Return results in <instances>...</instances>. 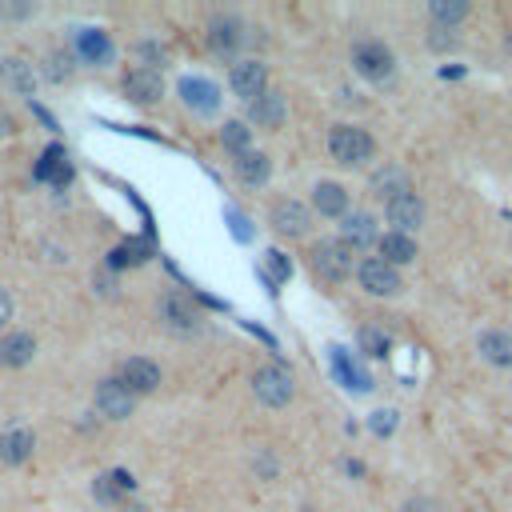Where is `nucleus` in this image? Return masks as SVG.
I'll return each mask as SVG.
<instances>
[{
	"instance_id": "f8f14e48",
	"label": "nucleus",
	"mask_w": 512,
	"mask_h": 512,
	"mask_svg": "<svg viewBox=\"0 0 512 512\" xmlns=\"http://www.w3.org/2000/svg\"><path fill=\"white\" fill-rule=\"evenodd\" d=\"M228 84H232V92L240 100L252 104V100H260L268 92V68L260 60H236L232 72H228Z\"/></svg>"
},
{
	"instance_id": "72a5a7b5",
	"label": "nucleus",
	"mask_w": 512,
	"mask_h": 512,
	"mask_svg": "<svg viewBox=\"0 0 512 512\" xmlns=\"http://www.w3.org/2000/svg\"><path fill=\"white\" fill-rule=\"evenodd\" d=\"M136 56L144 60V68H156V72H160V64H164V48H160V44H136Z\"/></svg>"
},
{
	"instance_id": "ea45409f",
	"label": "nucleus",
	"mask_w": 512,
	"mask_h": 512,
	"mask_svg": "<svg viewBox=\"0 0 512 512\" xmlns=\"http://www.w3.org/2000/svg\"><path fill=\"white\" fill-rule=\"evenodd\" d=\"M228 220H232V232H236V236H244V240L252 236V228H248V220H244V216H236V212H232Z\"/></svg>"
},
{
	"instance_id": "5701e85b",
	"label": "nucleus",
	"mask_w": 512,
	"mask_h": 512,
	"mask_svg": "<svg viewBox=\"0 0 512 512\" xmlns=\"http://www.w3.org/2000/svg\"><path fill=\"white\" fill-rule=\"evenodd\" d=\"M160 316H164V324H168L172 332H196V324H200L196 308H192L184 296H168V300L160 304Z\"/></svg>"
},
{
	"instance_id": "bb28decb",
	"label": "nucleus",
	"mask_w": 512,
	"mask_h": 512,
	"mask_svg": "<svg viewBox=\"0 0 512 512\" xmlns=\"http://www.w3.org/2000/svg\"><path fill=\"white\" fill-rule=\"evenodd\" d=\"M0 80H4L8 88H16L20 96H32V92H36V76H32V68H28L24 60H16V56L0 60Z\"/></svg>"
},
{
	"instance_id": "412c9836",
	"label": "nucleus",
	"mask_w": 512,
	"mask_h": 512,
	"mask_svg": "<svg viewBox=\"0 0 512 512\" xmlns=\"http://www.w3.org/2000/svg\"><path fill=\"white\" fill-rule=\"evenodd\" d=\"M36 356V336L32 332H8L4 340H0V364L4 368H24L28 360Z\"/></svg>"
},
{
	"instance_id": "1a4fd4ad",
	"label": "nucleus",
	"mask_w": 512,
	"mask_h": 512,
	"mask_svg": "<svg viewBox=\"0 0 512 512\" xmlns=\"http://www.w3.org/2000/svg\"><path fill=\"white\" fill-rule=\"evenodd\" d=\"M368 192H372V200H380V204L388 208L392 200L416 192V188H412V172L400 168V164H380V168L368 176Z\"/></svg>"
},
{
	"instance_id": "2eb2a0df",
	"label": "nucleus",
	"mask_w": 512,
	"mask_h": 512,
	"mask_svg": "<svg viewBox=\"0 0 512 512\" xmlns=\"http://www.w3.org/2000/svg\"><path fill=\"white\" fill-rule=\"evenodd\" d=\"M176 92H180V100H184L196 116H212V112L220 108V88H216L212 80H204V76H184V80L176 84Z\"/></svg>"
},
{
	"instance_id": "4be33fe9",
	"label": "nucleus",
	"mask_w": 512,
	"mask_h": 512,
	"mask_svg": "<svg viewBox=\"0 0 512 512\" xmlns=\"http://www.w3.org/2000/svg\"><path fill=\"white\" fill-rule=\"evenodd\" d=\"M248 116H252V124H260V128H280L284 124V116H288V104H284V96L280 92H264L260 100H252L248 104Z\"/></svg>"
},
{
	"instance_id": "9d476101",
	"label": "nucleus",
	"mask_w": 512,
	"mask_h": 512,
	"mask_svg": "<svg viewBox=\"0 0 512 512\" xmlns=\"http://www.w3.org/2000/svg\"><path fill=\"white\" fill-rule=\"evenodd\" d=\"M120 92H124L132 104H156V100L164 96V76H160L156 68L136 64V68H128V72L120 76Z\"/></svg>"
},
{
	"instance_id": "9b49d317",
	"label": "nucleus",
	"mask_w": 512,
	"mask_h": 512,
	"mask_svg": "<svg viewBox=\"0 0 512 512\" xmlns=\"http://www.w3.org/2000/svg\"><path fill=\"white\" fill-rule=\"evenodd\" d=\"M272 228L284 240H304L312 228V208H304V200H276L272 204Z\"/></svg>"
},
{
	"instance_id": "b1692460",
	"label": "nucleus",
	"mask_w": 512,
	"mask_h": 512,
	"mask_svg": "<svg viewBox=\"0 0 512 512\" xmlns=\"http://www.w3.org/2000/svg\"><path fill=\"white\" fill-rule=\"evenodd\" d=\"M236 176H240V184H268V176H272V156L268 152H260V148H252L248 156H240L236 160Z\"/></svg>"
},
{
	"instance_id": "6e6552de",
	"label": "nucleus",
	"mask_w": 512,
	"mask_h": 512,
	"mask_svg": "<svg viewBox=\"0 0 512 512\" xmlns=\"http://www.w3.org/2000/svg\"><path fill=\"white\" fill-rule=\"evenodd\" d=\"M72 56H76V64L104 68V64H112L116 44H112V36L100 32V28H76V32H72Z\"/></svg>"
},
{
	"instance_id": "a878e982",
	"label": "nucleus",
	"mask_w": 512,
	"mask_h": 512,
	"mask_svg": "<svg viewBox=\"0 0 512 512\" xmlns=\"http://www.w3.org/2000/svg\"><path fill=\"white\" fill-rule=\"evenodd\" d=\"M468 12H472L468 0H432V4H428V20H432V28H456V24L468 20Z\"/></svg>"
},
{
	"instance_id": "423d86ee",
	"label": "nucleus",
	"mask_w": 512,
	"mask_h": 512,
	"mask_svg": "<svg viewBox=\"0 0 512 512\" xmlns=\"http://www.w3.org/2000/svg\"><path fill=\"white\" fill-rule=\"evenodd\" d=\"M356 280H360V288H364L368 296H396V292L404 288L400 268L388 264L384 256H364V260L356 264Z\"/></svg>"
},
{
	"instance_id": "4468645a",
	"label": "nucleus",
	"mask_w": 512,
	"mask_h": 512,
	"mask_svg": "<svg viewBox=\"0 0 512 512\" xmlns=\"http://www.w3.org/2000/svg\"><path fill=\"white\" fill-rule=\"evenodd\" d=\"M380 228H376V216L364 208V212H348L344 220H340V240L352 248V252H364V248H372V244H380Z\"/></svg>"
},
{
	"instance_id": "39448f33",
	"label": "nucleus",
	"mask_w": 512,
	"mask_h": 512,
	"mask_svg": "<svg viewBox=\"0 0 512 512\" xmlns=\"http://www.w3.org/2000/svg\"><path fill=\"white\" fill-rule=\"evenodd\" d=\"M248 32V24L236 16V12H216L208 24H204V44H208V52H216V56H236L240 48H244V36Z\"/></svg>"
},
{
	"instance_id": "c756f323",
	"label": "nucleus",
	"mask_w": 512,
	"mask_h": 512,
	"mask_svg": "<svg viewBox=\"0 0 512 512\" xmlns=\"http://www.w3.org/2000/svg\"><path fill=\"white\" fill-rule=\"evenodd\" d=\"M136 488V480L128 476V472H104L100 480H96V496L104 500V504H116L124 492H132Z\"/></svg>"
},
{
	"instance_id": "aec40b11",
	"label": "nucleus",
	"mask_w": 512,
	"mask_h": 512,
	"mask_svg": "<svg viewBox=\"0 0 512 512\" xmlns=\"http://www.w3.org/2000/svg\"><path fill=\"white\" fill-rule=\"evenodd\" d=\"M32 452H36V436H32L28 428H8V432H0V464L20 468V464L32 460Z\"/></svg>"
},
{
	"instance_id": "a19ab883",
	"label": "nucleus",
	"mask_w": 512,
	"mask_h": 512,
	"mask_svg": "<svg viewBox=\"0 0 512 512\" xmlns=\"http://www.w3.org/2000/svg\"><path fill=\"white\" fill-rule=\"evenodd\" d=\"M504 44H508V52H512V28H508V36H504Z\"/></svg>"
},
{
	"instance_id": "dca6fc26",
	"label": "nucleus",
	"mask_w": 512,
	"mask_h": 512,
	"mask_svg": "<svg viewBox=\"0 0 512 512\" xmlns=\"http://www.w3.org/2000/svg\"><path fill=\"white\" fill-rule=\"evenodd\" d=\"M312 208L320 212V216H328V220H344L352 208H348V188L344 184H336V180H316V188H312Z\"/></svg>"
},
{
	"instance_id": "ddd939ff",
	"label": "nucleus",
	"mask_w": 512,
	"mask_h": 512,
	"mask_svg": "<svg viewBox=\"0 0 512 512\" xmlns=\"http://www.w3.org/2000/svg\"><path fill=\"white\" fill-rule=\"evenodd\" d=\"M116 376H120V384H124L128 392H136V396H152V392L160 388V364L148 360V356H128Z\"/></svg>"
},
{
	"instance_id": "c85d7f7f",
	"label": "nucleus",
	"mask_w": 512,
	"mask_h": 512,
	"mask_svg": "<svg viewBox=\"0 0 512 512\" xmlns=\"http://www.w3.org/2000/svg\"><path fill=\"white\" fill-rule=\"evenodd\" d=\"M36 176L48 180V184H68V180H72V164L64 160L60 148H48V152L40 156V164H36Z\"/></svg>"
},
{
	"instance_id": "f03ea898",
	"label": "nucleus",
	"mask_w": 512,
	"mask_h": 512,
	"mask_svg": "<svg viewBox=\"0 0 512 512\" xmlns=\"http://www.w3.org/2000/svg\"><path fill=\"white\" fill-rule=\"evenodd\" d=\"M328 152H332L336 164L360 168V164H368L376 156V136L368 128H360V124H336L328 132Z\"/></svg>"
},
{
	"instance_id": "f3484780",
	"label": "nucleus",
	"mask_w": 512,
	"mask_h": 512,
	"mask_svg": "<svg viewBox=\"0 0 512 512\" xmlns=\"http://www.w3.org/2000/svg\"><path fill=\"white\" fill-rule=\"evenodd\" d=\"M384 216H388V224H392V232H416L420 224H424V216H428V208H424V200L412 192V196H400V200H392L388 208H384Z\"/></svg>"
},
{
	"instance_id": "58836bf2",
	"label": "nucleus",
	"mask_w": 512,
	"mask_h": 512,
	"mask_svg": "<svg viewBox=\"0 0 512 512\" xmlns=\"http://www.w3.org/2000/svg\"><path fill=\"white\" fill-rule=\"evenodd\" d=\"M12 312H16V304H12V296H8V288H0V328L12 320Z\"/></svg>"
},
{
	"instance_id": "c9c22d12",
	"label": "nucleus",
	"mask_w": 512,
	"mask_h": 512,
	"mask_svg": "<svg viewBox=\"0 0 512 512\" xmlns=\"http://www.w3.org/2000/svg\"><path fill=\"white\" fill-rule=\"evenodd\" d=\"M452 44H456L452 28H432V32H428V48H452Z\"/></svg>"
},
{
	"instance_id": "a211bd4d",
	"label": "nucleus",
	"mask_w": 512,
	"mask_h": 512,
	"mask_svg": "<svg viewBox=\"0 0 512 512\" xmlns=\"http://www.w3.org/2000/svg\"><path fill=\"white\" fill-rule=\"evenodd\" d=\"M476 352L492 364V368H512V332L508 328H484L476 336Z\"/></svg>"
},
{
	"instance_id": "7c9ffc66",
	"label": "nucleus",
	"mask_w": 512,
	"mask_h": 512,
	"mask_svg": "<svg viewBox=\"0 0 512 512\" xmlns=\"http://www.w3.org/2000/svg\"><path fill=\"white\" fill-rule=\"evenodd\" d=\"M72 68H76V56H72V48H52L48 56H44V76L48 80H68L72 76Z\"/></svg>"
},
{
	"instance_id": "cd10ccee",
	"label": "nucleus",
	"mask_w": 512,
	"mask_h": 512,
	"mask_svg": "<svg viewBox=\"0 0 512 512\" xmlns=\"http://www.w3.org/2000/svg\"><path fill=\"white\" fill-rule=\"evenodd\" d=\"M220 144H224V152L228 156H248L252 152V132H248V124H240V120H224L220 124Z\"/></svg>"
},
{
	"instance_id": "473e14b6",
	"label": "nucleus",
	"mask_w": 512,
	"mask_h": 512,
	"mask_svg": "<svg viewBox=\"0 0 512 512\" xmlns=\"http://www.w3.org/2000/svg\"><path fill=\"white\" fill-rule=\"evenodd\" d=\"M360 344L372 348V356H388V336L376 332V328H364V332H360Z\"/></svg>"
},
{
	"instance_id": "20e7f679",
	"label": "nucleus",
	"mask_w": 512,
	"mask_h": 512,
	"mask_svg": "<svg viewBox=\"0 0 512 512\" xmlns=\"http://www.w3.org/2000/svg\"><path fill=\"white\" fill-rule=\"evenodd\" d=\"M352 68H356V76H364L368 84H380V80H388V76L396 72V56H392V48H388L384 40L364 36V40L352 44Z\"/></svg>"
},
{
	"instance_id": "0eeeda50",
	"label": "nucleus",
	"mask_w": 512,
	"mask_h": 512,
	"mask_svg": "<svg viewBox=\"0 0 512 512\" xmlns=\"http://www.w3.org/2000/svg\"><path fill=\"white\" fill-rule=\"evenodd\" d=\"M96 412L104 416V420H128L132 412H136V392H128L124 384H120V376H104L100 384H96Z\"/></svg>"
},
{
	"instance_id": "6ab92c4d",
	"label": "nucleus",
	"mask_w": 512,
	"mask_h": 512,
	"mask_svg": "<svg viewBox=\"0 0 512 512\" xmlns=\"http://www.w3.org/2000/svg\"><path fill=\"white\" fill-rule=\"evenodd\" d=\"M332 376H336L344 388H352V392H368V388H372V376L364 372V364H360L348 348H332Z\"/></svg>"
},
{
	"instance_id": "393cba45",
	"label": "nucleus",
	"mask_w": 512,
	"mask_h": 512,
	"mask_svg": "<svg viewBox=\"0 0 512 512\" xmlns=\"http://www.w3.org/2000/svg\"><path fill=\"white\" fill-rule=\"evenodd\" d=\"M376 248H380V256H384L388 264H396V268L416 260V240H412L408 232H384Z\"/></svg>"
},
{
	"instance_id": "f257e3e1",
	"label": "nucleus",
	"mask_w": 512,
	"mask_h": 512,
	"mask_svg": "<svg viewBox=\"0 0 512 512\" xmlns=\"http://www.w3.org/2000/svg\"><path fill=\"white\" fill-rule=\"evenodd\" d=\"M356 252L340 240V236H320L312 248H308V268L324 280V284H344L348 276H356Z\"/></svg>"
},
{
	"instance_id": "7ed1b4c3",
	"label": "nucleus",
	"mask_w": 512,
	"mask_h": 512,
	"mask_svg": "<svg viewBox=\"0 0 512 512\" xmlns=\"http://www.w3.org/2000/svg\"><path fill=\"white\" fill-rule=\"evenodd\" d=\"M252 396L264 404V408H288L292 396H296V380L284 364H260L252 372Z\"/></svg>"
},
{
	"instance_id": "4c0bfd02",
	"label": "nucleus",
	"mask_w": 512,
	"mask_h": 512,
	"mask_svg": "<svg viewBox=\"0 0 512 512\" xmlns=\"http://www.w3.org/2000/svg\"><path fill=\"white\" fill-rule=\"evenodd\" d=\"M0 16L4 20H24V16H32V4H0Z\"/></svg>"
},
{
	"instance_id": "2f4dec72",
	"label": "nucleus",
	"mask_w": 512,
	"mask_h": 512,
	"mask_svg": "<svg viewBox=\"0 0 512 512\" xmlns=\"http://www.w3.org/2000/svg\"><path fill=\"white\" fill-rule=\"evenodd\" d=\"M396 512H444V504H440V500H432V496H408Z\"/></svg>"
},
{
	"instance_id": "e433bc0d",
	"label": "nucleus",
	"mask_w": 512,
	"mask_h": 512,
	"mask_svg": "<svg viewBox=\"0 0 512 512\" xmlns=\"http://www.w3.org/2000/svg\"><path fill=\"white\" fill-rule=\"evenodd\" d=\"M268 272H272L276 280H288V272H292V268H288L284 252H272V256H268Z\"/></svg>"
},
{
	"instance_id": "f704fd0d",
	"label": "nucleus",
	"mask_w": 512,
	"mask_h": 512,
	"mask_svg": "<svg viewBox=\"0 0 512 512\" xmlns=\"http://www.w3.org/2000/svg\"><path fill=\"white\" fill-rule=\"evenodd\" d=\"M396 428V412L392 408H380L376 416H372V432H380V436H388Z\"/></svg>"
}]
</instances>
